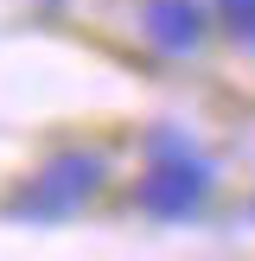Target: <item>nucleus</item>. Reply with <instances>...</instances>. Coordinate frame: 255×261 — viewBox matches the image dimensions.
Wrapping results in <instances>:
<instances>
[{
    "label": "nucleus",
    "mask_w": 255,
    "mask_h": 261,
    "mask_svg": "<svg viewBox=\"0 0 255 261\" xmlns=\"http://www.w3.org/2000/svg\"><path fill=\"white\" fill-rule=\"evenodd\" d=\"M249 217H255V211H249Z\"/></svg>",
    "instance_id": "0eeeda50"
},
{
    "label": "nucleus",
    "mask_w": 255,
    "mask_h": 261,
    "mask_svg": "<svg viewBox=\"0 0 255 261\" xmlns=\"http://www.w3.org/2000/svg\"><path fill=\"white\" fill-rule=\"evenodd\" d=\"M147 153H153V160H160V153H191V134L172 127V121H160V127L147 134Z\"/></svg>",
    "instance_id": "20e7f679"
},
{
    "label": "nucleus",
    "mask_w": 255,
    "mask_h": 261,
    "mask_svg": "<svg viewBox=\"0 0 255 261\" xmlns=\"http://www.w3.org/2000/svg\"><path fill=\"white\" fill-rule=\"evenodd\" d=\"M211 191H217V166L191 147V153H160V160L134 178L128 198H134V211H147L153 223H191V217L211 204Z\"/></svg>",
    "instance_id": "f03ea898"
},
{
    "label": "nucleus",
    "mask_w": 255,
    "mask_h": 261,
    "mask_svg": "<svg viewBox=\"0 0 255 261\" xmlns=\"http://www.w3.org/2000/svg\"><path fill=\"white\" fill-rule=\"evenodd\" d=\"M223 25L236 32V45H249V51H255V7H249V13H236V19H223Z\"/></svg>",
    "instance_id": "39448f33"
},
{
    "label": "nucleus",
    "mask_w": 255,
    "mask_h": 261,
    "mask_svg": "<svg viewBox=\"0 0 255 261\" xmlns=\"http://www.w3.org/2000/svg\"><path fill=\"white\" fill-rule=\"evenodd\" d=\"M204 32H211V19L198 0H140V38L160 58H191L204 45Z\"/></svg>",
    "instance_id": "7ed1b4c3"
},
{
    "label": "nucleus",
    "mask_w": 255,
    "mask_h": 261,
    "mask_svg": "<svg viewBox=\"0 0 255 261\" xmlns=\"http://www.w3.org/2000/svg\"><path fill=\"white\" fill-rule=\"evenodd\" d=\"M102 185H109V160H102V153H58V160H45L13 191L7 211L26 217V223H64V217H76Z\"/></svg>",
    "instance_id": "f257e3e1"
},
{
    "label": "nucleus",
    "mask_w": 255,
    "mask_h": 261,
    "mask_svg": "<svg viewBox=\"0 0 255 261\" xmlns=\"http://www.w3.org/2000/svg\"><path fill=\"white\" fill-rule=\"evenodd\" d=\"M255 0H217V13H223V19H236V13H249Z\"/></svg>",
    "instance_id": "423d86ee"
}]
</instances>
